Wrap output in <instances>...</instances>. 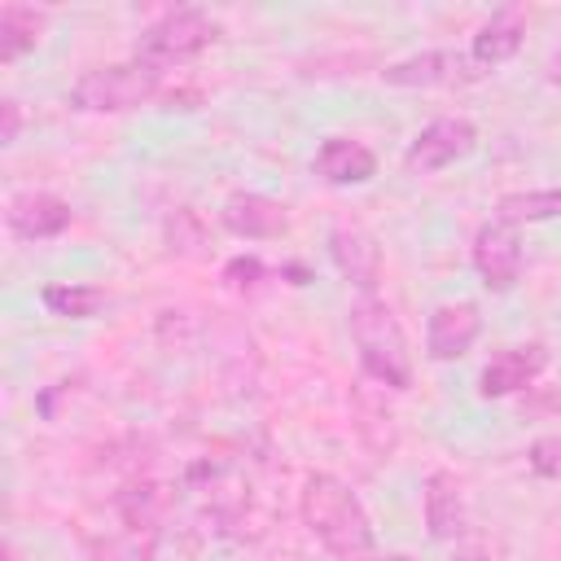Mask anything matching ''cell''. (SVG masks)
<instances>
[{
	"label": "cell",
	"instance_id": "obj_2",
	"mask_svg": "<svg viewBox=\"0 0 561 561\" xmlns=\"http://www.w3.org/2000/svg\"><path fill=\"white\" fill-rule=\"evenodd\" d=\"M351 337L359 351V364L373 381L390 386V390H408L412 386V351L403 337L399 316L390 311L386 298L377 294H359L351 307Z\"/></svg>",
	"mask_w": 561,
	"mask_h": 561
},
{
	"label": "cell",
	"instance_id": "obj_15",
	"mask_svg": "<svg viewBox=\"0 0 561 561\" xmlns=\"http://www.w3.org/2000/svg\"><path fill=\"white\" fill-rule=\"evenodd\" d=\"M75 210L70 202L53 197V193H22L9 202V228L13 237L22 241H48V237H61L70 228Z\"/></svg>",
	"mask_w": 561,
	"mask_h": 561
},
{
	"label": "cell",
	"instance_id": "obj_10",
	"mask_svg": "<svg viewBox=\"0 0 561 561\" xmlns=\"http://www.w3.org/2000/svg\"><path fill=\"white\" fill-rule=\"evenodd\" d=\"M543 368H548V346H543V342L504 346V351L491 355V364L478 373V394H482V399H508V394L526 390Z\"/></svg>",
	"mask_w": 561,
	"mask_h": 561
},
{
	"label": "cell",
	"instance_id": "obj_21",
	"mask_svg": "<svg viewBox=\"0 0 561 561\" xmlns=\"http://www.w3.org/2000/svg\"><path fill=\"white\" fill-rule=\"evenodd\" d=\"M530 469H535L539 478H552V482H561V434L530 443Z\"/></svg>",
	"mask_w": 561,
	"mask_h": 561
},
{
	"label": "cell",
	"instance_id": "obj_6",
	"mask_svg": "<svg viewBox=\"0 0 561 561\" xmlns=\"http://www.w3.org/2000/svg\"><path fill=\"white\" fill-rule=\"evenodd\" d=\"M473 149H478V127H473L469 118H460V114H447V118L425 123V127L412 136V145H408V153H403V167H408L412 175H434V171H443V167L469 158Z\"/></svg>",
	"mask_w": 561,
	"mask_h": 561
},
{
	"label": "cell",
	"instance_id": "obj_20",
	"mask_svg": "<svg viewBox=\"0 0 561 561\" xmlns=\"http://www.w3.org/2000/svg\"><path fill=\"white\" fill-rule=\"evenodd\" d=\"M153 535H158V530L123 526V535H118V539H110L96 557H101V561H149V557H153Z\"/></svg>",
	"mask_w": 561,
	"mask_h": 561
},
{
	"label": "cell",
	"instance_id": "obj_27",
	"mask_svg": "<svg viewBox=\"0 0 561 561\" xmlns=\"http://www.w3.org/2000/svg\"><path fill=\"white\" fill-rule=\"evenodd\" d=\"M4 561H18V552H13V543H9V548H4Z\"/></svg>",
	"mask_w": 561,
	"mask_h": 561
},
{
	"label": "cell",
	"instance_id": "obj_3",
	"mask_svg": "<svg viewBox=\"0 0 561 561\" xmlns=\"http://www.w3.org/2000/svg\"><path fill=\"white\" fill-rule=\"evenodd\" d=\"M162 92V70L131 57V61H110V66H92L70 83V105L83 114H127L140 110L145 101H153Z\"/></svg>",
	"mask_w": 561,
	"mask_h": 561
},
{
	"label": "cell",
	"instance_id": "obj_19",
	"mask_svg": "<svg viewBox=\"0 0 561 561\" xmlns=\"http://www.w3.org/2000/svg\"><path fill=\"white\" fill-rule=\"evenodd\" d=\"M167 245L175 254H197V245H206V228H202L197 210L180 206V210L167 215Z\"/></svg>",
	"mask_w": 561,
	"mask_h": 561
},
{
	"label": "cell",
	"instance_id": "obj_14",
	"mask_svg": "<svg viewBox=\"0 0 561 561\" xmlns=\"http://www.w3.org/2000/svg\"><path fill=\"white\" fill-rule=\"evenodd\" d=\"M421 504H425V526H430L434 539L447 543V539L465 535V482L451 469H434L425 478Z\"/></svg>",
	"mask_w": 561,
	"mask_h": 561
},
{
	"label": "cell",
	"instance_id": "obj_9",
	"mask_svg": "<svg viewBox=\"0 0 561 561\" xmlns=\"http://www.w3.org/2000/svg\"><path fill=\"white\" fill-rule=\"evenodd\" d=\"M329 259L337 263V272L359 289V294H377L381 280V245L364 224H333L329 228Z\"/></svg>",
	"mask_w": 561,
	"mask_h": 561
},
{
	"label": "cell",
	"instance_id": "obj_8",
	"mask_svg": "<svg viewBox=\"0 0 561 561\" xmlns=\"http://www.w3.org/2000/svg\"><path fill=\"white\" fill-rule=\"evenodd\" d=\"M478 337H482V311H478V302H469V298L438 302V307L430 311V320H425V355H430L434 364L465 359Z\"/></svg>",
	"mask_w": 561,
	"mask_h": 561
},
{
	"label": "cell",
	"instance_id": "obj_16",
	"mask_svg": "<svg viewBox=\"0 0 561 561\" xmlns=\"http://www.w3.org/2000/svg\"><path fill=\"white\" fill-rule=\"evenodd\" d=\"M48 31V9L35 4H0V61H22Z\"/></svg>",
	"mask_w": 561,
	"mask_h": 561
},
{
	"label": "cell",
	"instance_id": "obj_1",
	"mask_svg": "<svg viewBox=\"0 0 561 561\" xmlns=\"http://www.w3.org/2000/svg\"><path fill=\"white\" fill-rule=\"evenodd\" d=\"M302 526L333 552L337 561H373L377 557V530L364 508V500L333 473H311L298 495Z\"/></svg>",
	"mask_w": 561,
	"mask_h": 561
},
{
	"label": "cell",
	"instance_id": "obj_5",
	"mask_svg": "<svg viewBox=\"0 0 561 561\" xmlns=\"http://www.w3.org/2000/svg\"><path fill=\"white\" fill-rule=\"evenodd\" d=\"M482 75L486 70L460 48H425V53L390 61L381 70V83L386 88H460V83H473Z\"/></svg>",
	"mask_w": 561,
	"mask_h": 561
},
{
	"label": "cell",
	"instance_id": "obj_13",
	"mask_svg": "<svg viewBox=\"0 0 561 561\" xmlns=\"http://www.w3.org/2000/svg\"><path fill=\"white\" fill-rule=\"evenodd\" d=\"M522 44H526V9L504 4V9H495V13L478 26V35H473V44H469V57H473L482 70H495V66L513 61V57L522 53Z\"/></svg>",
	"mask_w": 561,
	"mask_h": 561
},
{
	"label": "cell",
	"instance_id": "obj_18",
	"mask_svg": "<svg viewBox=\"0 0 561 561\" xmlns=\"http://www.w3.org/2000/svg\"><path fill=\"white\" fill-rule=\"evenodd\" d=\"M39 302L61 320H92L105 307V289H96V285H44Z\"/></svg>",
	"mask_w": 561,
	"mask_h": 561
},
{
	"label": "cell",
	"instance_id": "obj_25",
	"mask_svg": "<svg viewBox=\"0 0 561 561\" xmlns=\"http://www.w3.org/2000/svg\"><path fill=\"white\" fill-rule=\"evenodd\" d=\"M456 561H486V552H482V548H460Z\"/></svg>",
	"mask_w": 561,
	"mask_h": 561
},
{
	"label": "cell",
	"instance_id": "obj_12",
	"mask_svg": "<svg viewBox=\"0 0 561 561\" xmlns=\"http://www.w3.org/2000/svg\"><path fill=\"white\" fill-rule=\"evenodd\" d=\"M316 175L324 184H337V188H351V184H368L377 175V153L364 145V140H351V136H324L316 145V158H311Z\"/></svg>",
	"mask_w": 561,
	"mask_h": 561
},
{
	"label": "cell",
	"instance_id": "obj_22",
	"mask_svg": "<svg viewBox=\"0 0 561 561\" xmlns=\"http://www.w3.org/2000/svg\"><path fill=\"white\" fill-rule=\"evenodd\" d=\"M18 131H22V105H18L13 96H4V101H0V145H4V149L18 145Z\"/></svg>",
	"mask_w": 561,
	"mask_h": 561
},
{
	"label": "cell",
	"instance_id": "obj_11",
	"mask_svg": "<svg viewBox=\"0 0 561 561\" xmlns=\"http://www.w3.org/2000/svg\"><path fill=\"white\" fill-rule=\"evenodd\" d=\"M219 224L241 241H272V237H285L289 215L267 193H232L219 210Z\"/></svg>",
	"mask_w": 561,
	"mask_h": 561
},
{
	"label": "cell",
	"instance_id": "obj_24",
	"mask_svg": "<svg viewBox=\"0 0 561 561\" xmlns=\"http://www.w3.org/2000/svg\"><path fill=\"white\" fill-rule=\"evenodd\" d=\"M543 79H548V83H561V48L543 61Z\"/></svg>",
	"mask_w": 561,
	"mask_h": 561
},
{
	"label": "cell",
	"instance_id": "obj_23",
	"mask_svg": "<svg viewBox=\"0 0 561 561\" xmlns=\"http://www.w3.org/2000/svg\"><path fill=\"white\" fill-rule=\"evenodd\" d=\"M224 276H228L232 285H250V280H259V276H263V263H259L254 254H241V259H232V263L224 267Z\"/></svg>",
	"mask_w": 561,
	"mask_h": 561
},
{
	"label": "cell",
	"instance_id": "obj_17",
	"mask_svg": "<svg viewBox=\"0 0 561 561\" xmlns=\"http://www.w3.org/2000/svg\"><path fill=\"white\" fill-rule=\"evenodd\" d=\"M495 219L500 224H543V219H561V188H526V193H504L495 202Z\"/></svg>",
	"mask_w": 561,
	"mask_h": 561
},
{
	"label": "cell",
	"instance_id": "obj_26",
	"mask_svg": "<svg viewBox=\"0 0 561 561\" xmlns=\"http://www.w3.org/2000/svg\"><path fill=\"white\" fill-rule=\"evenodd\" d=\"M373 561H412V557H403V552H386V557H373Z\"/></svg>",
	"mask_w": 561,
	"mask_h": 561
},
{
	"label": "cell",
	"instance_id": "obj_4",
	"mask_svg": "<svg viewBox=\"0 0 561 561\" xmlns=\"http://www.w3.org/2000/svg\"><path fill=\"white\" fill-rule=\"evenodd\" d=\"M215 39H219V22L206 9H171L153 26L140 31L136 57L149 61V66H158V70H167V66H180V61L197 57Z\"/></svg>",
	"mask_w": 561,
	"mask_h": 561
},
{
	"label": "cell",
	"instance_id": "obj_7",
	"mask_svg": "<svg viewBox=\"0 0 561 561\" xmlns=\"http://www.w3.org/2000/svg\"><path fill=\"white\" fill-rule=\"evenodd\" d=\"M522 237L513 224H500V219H486L473 237V272L482 280V289L491 294H508L517 280H522Z\"/></svg>",
	"mask_w": 561,
	"mask_h": 561
}]
</instances>
